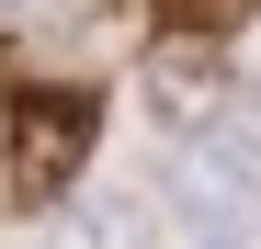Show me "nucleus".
<instances>
[{"instance_id": "1", "label": "nucleus", "mask_w": 261, "mask_h": 249, "mask_svg": "<svg viewBox=\"0 0 261 249\" xmlns=\"http://www.w3.org/2000/svg\"><path fill=\"white\" fill-rule=\"evenodd\" d=\"M91 147H102V102L80 91V79L12 91V204H57V193H80Z\"/></svg>"}, {"instance_id": "2", "label": "nucleus", "mask_w": 261, "mask_h": 249, "mask_svg": "<svg viewBox=\"0 0 261 249\" xmlns=\"http://www.w3.org/2000/svg\"><path fill=\"white\" fill-rule=\"evenodd\" d=\"M148 113H159V124H216V113H227L216 57H204V46H159V57H148Z\"/></svg>"}, {"instance_id": "3", "label": "nucleus", "mask_w": 261, "mask_h": 249, "mask_svg": "<svg viewBox=\"0 0 261 249\" xmlns=\"http://www.w3.org/2000/svg\"><path fill=\"white\" fill-rule=\"evenodd\" d=\"M204 193H216V204H261V136H250V124H239V136L216 124V147H204Z\"/></svg>"}, {"instance_id": "4", "label": "nucleus", "mask_w": 261, "mask_h": 249, "mask_svg": "<svg viewBox=\"0 0 261 249\" xmlns=\"http://www.w3.org/2000/svg\"><path fill=\"white\" fill-rule=\"evenodd\" d=\"M193 12H204V23H250L261 0H193Z\"/></svg>"}]
</instances>
